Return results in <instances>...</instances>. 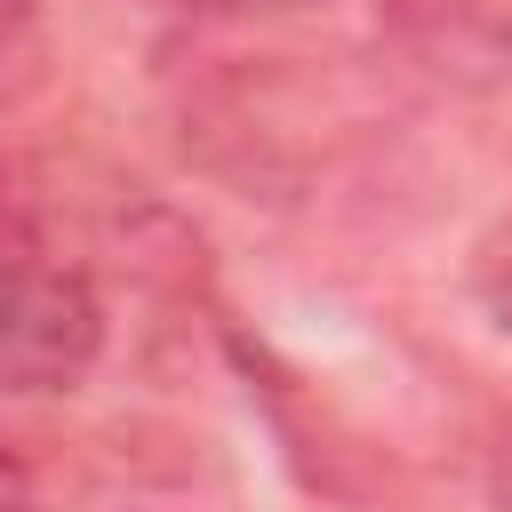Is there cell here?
<instances>
[{
  "label": "cell",
  "instance_id": "cell-5",
  "mask_svg": "<svg viewBox=\"0 0 512 512\" xmlns=\"http://www.w3.org/2000/svg\"><path fill=\"white\" fill-rule=\"evenodd\" d=\"M176 8H216V16H248V8H312V0H176Z\"/></svg>",
  "mask_w": 512,
  "mask_h": 512
},
{
  "label": "cell",
  "instance_id": "cell-3",
  "mask_svg": "<svg viewBox=\"0 0 512 512\" xmlns=\"http://www.w3.org/2000/svg\"><path fill=\"white\" fill-rule=\"evenodd\" d=\"M0 512H32V464L0 440Z\"/></svg>",
  "mask_w": 512,
  "mask_h": 512
},
{
  "label": "cell",
  "instance_id": "cell-1",
  "mask_svg": "<svg viewBox=\"0 0 512 512\" xmlns=\"http://www.w3.org/2000/svg\"><path fill=\"white\" fill-rule=\"evenodd\" d=\"M104 352V296L88 264L24 208L0 200V392H72Z\"/></svg>",
  "mask_w": 512,
  "mask_h": 512
},
{
  "label": "cell",
  "instance_id": "cell-4",
  "mask_svg": "<svg viewBox=\"0 0 512 512\" xmlns=\"http://www.w3.org/2000/svg\"><path fill=\"white\" fill-rule=\"evenodd\" d=\"M24 24H32V0H0V64L16 56V40H24Z\"/></svg>",
  "mask_w": 512,
  "mask_h": 512
},
{
  "label": "cell",
  "instance_id": "cell-2",
  "mask_svg": "<svg viewBox=\"0 0 512 512\" xmlns=\"http://www.w3.org/2000/svg\"><path fill=\"white\" fill-rule=\"evenodd\" d=\"M480 296H488V312H496V328L512 336V224L480 248Z\"/></svg>",
  "mask_w": 512,
  "mask_h": 512
}]
</instances>
